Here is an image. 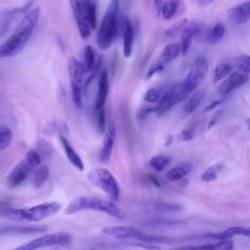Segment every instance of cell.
<instances>
[{
    "label": "cell",
    "mask_w": 250,
    "mask_h": 250,
    "mask_svg": "<svg viewBox=\"0 0 250 250\" xmlns=\"http://www.w3.org/2000/svg\"><path fill=\"white\" fill-rule=\"evenodd\" d=\"M88 180L97 188H101L112 201H117L120 196V188L112 173L106 168L92 169L88 175Z\"/></svg>",
    "instance_id": "cell-6"
},
{
    "label": "cell",
    "mask_w": 250,
    "mask_h": 250,
    "mask_svg": "<svg viewBox=\"0 0 250 250\" xmlns=\"http://www.w3.org/2000/svg\"><path fill=\"white\" fill-rule=\"evenodd\" d=\"M215 0H196V2L199 4V5H202V6H206V5H209L211 3H213Z\"/></svg>",
    "instance_id": "cell-48"
},
{
    "label": "cell",
    "mask_w": 250,
    "mask_h": 250,
    "mask_svg": "<svg viewBox=\"0 0 250 250\" xmlns=\"http://www.w3.org/2000/svg\"><path fill=\"white\" fill-rule=\"evenodd\" d=\"M39 17L40 8L35 7L21 18L13 34L0 45V59L14 57L25 47L37 25Z\"/></svg>",
    "instance_id": "cell-1"
},
{
    "label": "cell",
    "mask_w": 250,
    "mask_h": 250,
    "mask_svg": "<svg viewBox=\"0 0 250 250\" xmlns=\"http://www.w3.org/2000/svg\"><path fill=\"white\" fill-rule=\"evenodd\" d=\"M116 127L113 122H110L107 127L105 132L104 133V139L102 143V147L100 151V159L103 162H106L111 155L113 146L116 140Z\"/></svg>",
    "instance_id": "cell-15"
},
{
    "label": "cell",
    "mask_w": 250,
    "mask_h": 250,
    "mask_svg": "<svg viewBox=\"0 0 250 250\" xmlns=\"http://www.w3.org/2000/svg\"><path fill=\"white\" fill-rule=\"evenodd\" d=\"M153 209L161 213H170L178 212L182 209V206L176 202H167V201H157L153 203Z\"/></svg>",
    "instance_id": "cell-29"
},
{
    "label": "cell",
    "mask_w": 250,
    "mask_h": 250,
    "mask_svg": "<svg viewBox=\"0 0 250 250\" xmlns=\"http://www.w3.org/2000/svg\"><path fill=\"white\" fill-rule=\"evenodd\" d=\"M222 169H223V164H221V163H217V164H214V165L208 167L205 170V172L201 175V181H203V182L214 181Z\"/></svg>",
    "instance_id": "cell-33"
},
{
    "label": "cell",
    "mask_w": 250,
    "mask_h": 250,
    "mask_svg": "<svg viewBox=\"0 0 250 250\" xmlns=\"http://www.w3.org/2000/svg\"><path fill=\"white\" fill-rule=\"evenodd\" d=\"M122 35L123 39V55L125 58H130L133 52L134 43V28L127 17L119 18L118 35Z\"/></svg>",
    "instance_id": "cell-14"
},
{
    "label": "cell",
    "mask_w": 250,
    "mask_h": 250,
    "mask_svg": "<svg viewBox=\"0 0 250 250\" xmlns=\"http://www.w3.org/2000/svg\"><path fill=\"white\" fill-rule=\"evenodd\" d=\"M219 115H220V113L218 112V113H216V114L213 116L212 120H210V122H209V124H208V129H210L211 127H213V126H214V124L218 121V119H219Z\"/></svg>",
    "instance_id": "cell-45"
},
{
    "label": "cell",
    "mask_w": 250,
    "mask_h": 250,
    "mask_svg": "<svg viewBox=\"0 0 250 250\" xmlns=\"http://www.w3.org/2000/svg\"><path fill=\"white\" fill-rule=\"evenodd\" d=\"M38 148H39V153H40V155L42 156V154L43 155H45L46 157H49L51 154H52V146L48 144V143H46V142H44V141H41L40 143H39V145H38Z\"/></svg>",
    "instance_id": "cell-41"
},
{
    "label": "cell",
    "mask_w": 250,
    "mask_h": 250,
    "mask_svg": "<svg viewBox=\"0 0 250 250\" xmlns=\"http://www.w3.org/2000/svg\"><path fill=\"white\" fill-rule=\"evenodd\" d=\"M61 206L60 202L49 201L31 207L20 208V221L39 222L55 215L61 209Z\"/></svg>",
    "instance_id": "cell-7"
},
{
    "label": "cell",
    "mask_w": 250,
    "mask_h": 250,
    "mask_svg": "<svg viewBox=\"0 0 250 250\" xmlns=\"http://www.w3.org/2000/svg\"><path fill=\"white\" fill-rule=\"evenodd\" d=\"M208 62L205 58L199 57L195 60L188 71L187 79L185 80L189 92L195 90V88L205 80L208 74Z\"/></svg>",
    "instance_id": "cell-12"
},
{
    "label": "cell",
    "mask_w": 250,
    "mask_h": 250,
    "mask_svg": "<svg viewBox=\"0 0 250 250\" xmlns=\"http://www.w3.org/2000/svg\"><path fill=\"white\" fill-rule=\"evenodd\" d=\"M200 32V27L196 22H188L181 33V46H182V54L185 56L191 44L192 38Z\"/></svg>",
    "instance_id": "cell-18"
},
{
    "label": "cell",
    "mask_w": 250,
    "mask_h": 250,
    "mask_svg": "<svg viewBox=\"0 0 250 250\" xmlns=\"http://www.w3.org/2000/svg\"><path fill=\"white\" fill-rule=\"evenodd\" d=\"M41 163V155L35 149H30L26 152L24 157L20 161L11 171L7 178V185L13 188L21 185L27 176Z\"/></svg>",
    "instance_id": "cell-4"
},
{
    "label": "cell",
    "mask_w": 250,
    "mask_h": 250,
    "mask_svg": "<svg viewBox=\"0 0 250 250\" xmlns=\"http://www.w3.org/2000/svg\"><path fill=\"white\" fill-rule=\"evenodd\" d=\"M109 90V82H108V74L106 70H103L99 76L98 82V90L95 100V109H100L104 106L107 94Z\"/></svg>",
    "instance_id": "cell-17"
},
{
    "label": "cell",
    "mask_w": 250,
    "mask_h": 250,
    "mask_svg": "<svg viewBox=\"0 0 250 250\" xmlns=\"http://www.w3.org/2000/svg\"><path fill=\"white\" fill-rule=\"evenodd\" d=\"M196 122H191L187 128H185L179 135V139L184 141V142H188L193 139L194 135H195V130H196Z\"/></svg>",
    "instance_id": "cell-35"
},
{
    "label": "cell",
    "mask_w": 250,
    "mask_h": 250,
    "mask_svg": "<svg viewBox=\"0 0 250 250\" xmlns=\"http://www.w3.org/2000/svg\"><path fill=\"white\" fill-rule=\"evenodd\" d=\"M45 226H5L0 227V235L3 234H30V233H40L46 230Z\"/></svg>",
    "instance_id": "cell-20"
},
{
    "label": "cell",
    "mask_w": 250,
    "mask_h": 250,
    "mask_svg": "<svg viewBox=\"0 0 250 250\" xmlns=\"http://www.w3.org/2000/svg\"><path fill=\"white\" fill-rule=\"evenodd\" d=\"M183 7L182 0H166L161 6L160 14L163 19L170 20L175 17Z\"/></svg>",
    "instance_id": "cell-22"
},
{
    "label": "cell",
    "mask_w": 250,
    "mask_h": 250,
    "mask_svg": "<svg viewBox=\"0 0 250 250\" xmlns=\"http://www.w3.org/2000/svg\"><path fill=\"white\" fill-rule=\"evenodd\" d=\"M101 62V58L97 60L95 50L91 46H86L84 49V61L82 62L85 72H92Z\"/></svg>",
    "instance_id": "cell-25"
},
{
    "label": "cell",
    "mask_w": 250,
    "mask_h": 250,
    "mask_svg": "<svg viewBox=\"0 0 250 250\" xmlns=\"http://www.w3.org/2000/svg\"><path fill=\"white\" fill-rule=\"evenodd\" d=\"M97 0H85L89 22L93 30L97 28Z\"/></svg>",
    "instance_id": "cell-30"
},
{
    "label": "cell",
    "mask_w": 250,
    "mask_h": 250,
    "mask_svg": "<svg viewBox=\"0 0 250 250\" xmlns=\"http://www.w3.org/2000/svg\"><path fill=\"white\" fill-rule=\"evenodd\" d=\"M13 140V131L5 125L0 126V151L7 148Z\"/></svg>",
    "instance_id": "cell-32"
},
{
    "label": "cell",
    "mask_w": 250,
    "mask_h": 250,
    "mask_svg": "<svg viewBox=\"0 0 250 250\" xmlns=\"http://www.w3.org/2000/svg\"><path fill=\"white\" fill-rule=\"evenodd\" d=\"M246 237L250 238V227L246 228Z\"/></svg>",
    "instance_id": "cell-50"
},
{
    "label": "cell",
    "mask_w": 250,
    "mask_h": 250,
    "mask_svg": "<svg viewBox=\"0 0 250 250\" xmlns=\"http://www.w3.org/2000/svg\"><path fill=\"white\" fill-rule=\"evenodd\" d=\"M246 80L247 75L244 72H233L220 85L218 91L222 96L228 95L233 90L243 85Z\"/></svg>",
    "instance_id": "cell-16"
},
{
    "label": "cell",
    "mask_w": 250,
    "mask_h": 250,
    "mask_svg": "<svg viewBox=\"0 0 250 250\" xmlns=\"http://www.w3.org/2000/svg\"><path fill=\"white\" fill-rule=\"evenodd\" d=\"M222 101H213L211 102V104H209L205 108H204V112H208V111H211L212 109L216 108L217 106H219L220 104H222Z\"/></svg>",
    "instance_id": "cell-43"
},
{
    "label": "cell",
    "mask_w": 250,
    "mask_h": 250,
    "mask_svg": "<svg viewBox=\"0 0 250 250\" xmlns=\"http://www.w3.org/2000/svg\"><path fill=\"white\" fill-rule=\"evenodd\" d=\"M230 70V66L229 63H219L214 71V82H217L223 78H225Z\"/></svg>",
    "instance_id": "cell-36"
},
{
    "label": "cell",
    "mask_w": 250,
    "mask_h": 250,
    "mask_svg": "<svg viewBox=\"0 0 250 250\" xmlns=\"http://www.w3.org/2000/svg\"><path fill=\"white\" fill-rule=\"evenodd\" d=\"M234 247L233 243L229 239H222L216 244H214L215 250H231Z\"/></svg>",
    "instance_id": "cell-40"
},
{
    "label": "cell",
    "mask_w": 250,
    "mask_h": 250,
    "mask_svg": "<svg viewBox=\"0 0 250 250\" xmlns=\"http://www.w3.org/2000/svg\"><path fill=\"white\" fill-rule=\"evenodd\" d=\"M190 92L188 91L186 82L182 81L172 86L163 96L158 100L157 105L154 111L158 115H162L167 112L172 106L183 101Z\"/></svg>",
    "instance_id": "cell-9"
},
{
    "label": "cell",
    "mask_w": 250,
    "mask_h": 250,
    "mask_svg": "<svg viewBox=\"0 0 250 250\" xmlns=\"http://www.w3.org/2000/svg\"><path fill=\"white\" fill-rule=\"evenodd\" d=\"M236 66L245 73H250V56H243L238 59Z\"/></svg>",
    "instance_id": "cell-39"
},
{
    "label": "cell",
    "mask_w": 250,
    "mask_h": 250,
    "mask_svg": "<svg viewBox=\"0 0 250 250\" xmlns=\"http://www.w3.org/2000/svg\"><path fill=\"white\" fill-rule=\"evenodd\" d=\"M240 6L242 7V9L250 16V1L249 2H245V3H242L240 4Z\"/></svg>",
    "instance_id": "cell-46"
},
{
    "label": "cell",
    "mask_w": 250,
    "mask_h": 250,
    "mask_svg": "<svg viewBox=\"0 0 250 250\" xmlns=\"http://www.w3.org/2000/svg\"><path fill=\"white\" fill-rule=\"evenodd\" d=\"M33 2L34 0H28L24 5L19 8L4 10L0 13V38L9 31L11 24L17 18L23 17L30 10Z\"/></svg>",
    "instance_id": "cell-13"
},
{
    "label": "cell",
    "mask_w": 250,
    "mask_h": 250,
    "mask_svg": "<svg viewBox=\"0 0 250 250\" xmlns=\"http://www.w3.org/2000/svg\"><path fill=\"white\" fill-rule=\"evenodd\" d=\"M59 139L61 141V144H62V146L63 147L64 153H65L67 159L69 160V162L74 167H76L79 171H83L84 170V162H83L82 158L80 157V155L77 153V151L73 148L71 144L62 135H60Z\"/></svg>",
    "instance_id": "cell-19"
},
{
    "label": "cell",
    "mask_w": 250,
    "mask_h": 250,
    "mask_svg": "<svg viewBox=\"0 0 250 250\" xmlns=\"http://www.w3.org/2000/svg\"><path fill=\"white\" fill-rule=\"evenodd\" d=\"M229 18L235 24H243L250 20V16L242 9L240 4L229 10Z\"/></svg>",
    "instance_id": "cell-26"
},
{
    "label": "cell",
    "mask_w": 250,
    "mask_h": 250,
    "mask_svg": "<svg viewBox=\"0 0 250 250\" xmlns=\"http://www.w3.org/2000/svg\"><path fill=\"white\" fill-rule=\"evenodd\" d=\"M172 142H173V137L172 136H168L167 137V142H166L165 146H169L170 144H172Z\"/></svg>",
    "instance_id": "cell-49"
},
{
    "label": "cell",
    "mask_w": 250,
    "mask_h": 250,
    "mask_svg": "<svg viewBox=\"0 0 250 250\" xmlns=\"http://www.w3.org/2000/svg\"><path fill=\"white\" fill-rule=\"evenodd\" d=\"M71 241H72V237L69 233L55 232V233L44 234L39 237H36L33 240H30L29 242H26L23 245L17 247L16 249L34 250V249H39V248H44L49 246L67 247L71 244Z\"/></svg>",
    "instance_id": "cell-8"
},
{
    "label": "cell",
    "mask_w": 250,
    "mask_h": 250,
    "mask_svg": "<svg viewBox=\"0 0 250 250\" xmlns=\"http://www.w3.org/2000/svg\"><path fill=\"white\" fill-rule=\"evenodd\" d=\"M69 4L81 38H88L93 29L89 22L85 0H69Z\"/></svg>",
    "instance_id": "cell-10"
},
{
    "label": "cell",
    "mask_w": 250,
    "mask_h": 250,
    "mask_svg": "<svg viewBox=\"0 0 250 250\" xmlns=\"http://www.w3.org/2000/svg\"><path fill=\"white\" fill-rule=\"evenodd\" d=\"M103 232L112 238L125 240V239H134L139 240L145 243H147L148 234L139 230L133 227H126V226H110L105 227L103 229Z\"/></svg>",
    "instance_id": "cell-11"
},
{
    "label": "cell",
    "mask_w": 250,
    "mask_h": 250,
    "mask_svg": "<svg viewBox=\"0 0 250 250\" xmlns=\"http://www.w3.org/2000/svg\"><path fill=\"white\" fill-rule=\"evenodd\" d=\"M50 174V170L46 165L37 166L31 176V185L34 188H41L47 181Z\"/></svg>",
    "instance_id": "cell-24"
},
{
    "label": "cell",
    "mask_w": 250,
    "mask_h": 250,
    "mask_svg": "<svg viewBox=\"0 0 250 250\" xmlns=\"http://www.w3.org/2000/svg\"><path fill=\"white\" fill-rule=\"evenodd\" d=\"M188 21L187 19H182V20H179L178 21H176L170 27H168L166 29V31L164 32L165 40H173L176 37H178L179 35H181L183 29L188 24Z\"/></svg>",
    "instance_id": "cell-27"
},
{
    "label": "cell",
    "mask_w": 250,
    "mask_h": 250,
    "mask_svg": "<svg viewBox=\"0 0 250 250\" xmlns=\"http://www.w3.org/2000/svg\"><path fill=\"white\" fill-rule=\"evenodd\" d=\"M148 179H149V181L154 185V186H156V187H160V184H159V182H158V180L154 177V176H152V175H149L148 176Z\"/></svg>",
    "instance_id": "cell-47"
},
{
    "label": "cell",
    "mask_w": 250,
    "mask_h": 250,
    "mask_svg": "<svg viewBox=\"0 0 250 250\" xmlns=\"http://www.w3.org/2000/svg\"><path fill=\"white\" fill-rule=\"evenodd\" d=\"M203 98H204V91L195 92V94L192 95V97L187 102V104L184 106L185 114L186 115L192 114L197 109V107L199 106Z\"/></svg>",
    "instance_id": "cell-28"
},
{
    "label": "cell",
    "mask_w": 250,
    "mask_h": 250,
    "mask_svg": "<svg viewBox=\"0 0 250 250\" xmlns=\"http://www.w3.org/2000/svg\"><path fill=\"white\" fill-rule=\"evenodd\" d=\"M98 115H97V125H98V130L100 134H104L106 130L105 128V111L104 108L102 107L100 109H97Z\"/></svg>",
    "instance_id": "cell-37"
},
{
    "label": "cell",
    "mask_w": 250,
    "mask_h": 250,
    "mask_svg": "<svg viewBox=\"0 0 250 250\" xmlns=\"http://www.w3.org/2000/svg\"><path fill=\"white\" fill-rule=\"evenodd\" d=\"M191 170V163L190 162H182L180 165L170 169L166 175L165 178L170 182H175L183 179L186 175H188Z\"/></svg>",
    "instance_id": "cell-23"
},
{
    "label": "cell",
    "mask_w": 250,
    "mask_h": 250,
    "mask_svg": "<svg viewBox=\"0 0 250 250\" xmlns=\"http://www.w3.org/2000/svg\"><path fill=\"white\" fill-rule=\"evenodd\" d=\"M169 161H170L169 157L164 155H157V156H153L149 160V165L154 171L160 172L168 165Z\"/></svg>",
    "instance_id": "cell-34"
},
{
    "label": "cell",
    "mask_w": 250,
    "mask_h": 250,
    "mask_svg": "<svg viewBox=\"0 0 250 250\" xmlns=\"http://www.w3.org/2000/svg\"><path fill=\"white\" fill-rule=\"evenodd\" d=\"M165 0H153V4H154V8L157 12V14H160V9H161V6L162 4L164 3Z\"/></svg>",
    "instance_id": "cell-44"
},
{
    "label": "cell",
    "mask_w": 250,
    "mask_h": 250,
    "mask_svg": "<svg viewBox=\"0 0 250 250\" xmlns=\"http://www.w3.org/2000/svg\"><path fill=\"white\" fill-rule=\"evenodd\" d=\"M160 97H161L160 91L156 88H151L146 92L144 96V100L147 103H155V102H158Z\"/></svg>",
    "instance_id": "cell-38"
},
{
    "label": "cell",
    "mask_w": 250,
    "mask_h": 250,
    "mask_svg": "<svg viewBox=\"0 0 250 250\" xmlns=\"http://www.w3.org/2000/svg\"><path fill=\"white\" fill-rule=\"evenodd\" d=\"M182 53V46L181 43L174 42V43H169L162 51L160 55V59L158 62L163 63L164 65L171 61L175 60L180 54Z\"/></svg>",
    "instance_id": "cell-21"
},
{
    "label": "cell",
    "mask_w": 250,
    "mask_h": 250,
    "mask_svg": "<svg viewBox=\"0 0 250 250\" xmlns=\"http://www.w3.org/2000/svg\"><path fill=\"white\" fill-rule=\"evenodd\" d=\"M246 126H247V129L250 130V118L246 120Z\"/></svg>",
    "instance_id": "cell-51"
},
{
    "label": "cell",
    "mask_w": 250,
    "mask_h": 250,
    "mask_svg": "<svg viewBox=\"0 0 250 250\" xmlns=\"http://www.w3.org/2000/svg\"><path fill=\"white\" fill-rule=\"evenodd\" d=\"M67 73L69 77L71 97L74 105L81 109L83 107V94H84V74L85 70L83 63L74 57L68 59Z\"/></svg>",
    "instance_id": "cell-5"
},
{
    "label": "cell",
    "mask_w": 250,
    "mask_h": 250,
    "mask_svg": "<svg viewBox=\"0 0 250 250\" xmlns=\"http://www.w3.org/2000/svg\"><path fill=\"white\" fill-rule=\"evenodd\" d=\"M84 210H94L105 213L117 220H124V212L113 201L94 197V196H77L72 199L64 209V215H73Z\"/></svg>",
    "instance_id": "cell-2"
},
{
    "label": "cell",
    "mask_w": 250,
    "mask_h": 250,
    "mask_svg": "<svg viewBox=\"0 0 250 250\" xmlns=\"http://www.w3.org/2000/svg\"><path fill=\"white\" fill-rule=\"evenodd\" d=\"M163 68H164V64L161 63L160 62H157L156 63L152 64V65L148 68V70H147V72H146V79H149L152 75H154L156 72L161 71Z\"/></svg>",
    "instance_id": "cell-42"
},
{
    "label": "cell",
    "mask_w": 250,
    "mask_h": 250,
    "mask_svg": "<svg viewBox=\"0 0 250 250\" xmlns=\"http://www.w3.org/2000/svg\"><path fill=\"white\" fill-rule=\"evenodd\" d=\"M226 31L225 25L222 22H217L214 24V26L212 27V29L209 31L208 34V40L210 43L212 44H216L218 43L224 36Z\"/></svg>",
    "instance_id": "cell-31"
},
{
    "label": "cell",
    "mask_w": 250,
    "mask_h": 250,
    "mask_svg": "<svg viewBox=\"0 0 250 250\" xmlns=\"http://www.w3.org/2000/svg\"><path fill=\"white\" fill-rule=\"evenodd\" d=\"M119 1L110 0V3L102 19L98 33L97 44L100 49H108L116 36H118V24H119Z\"/></svg>",
    "instance_id": "cell-3"
}]
</instances>
